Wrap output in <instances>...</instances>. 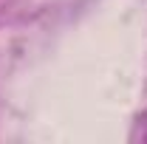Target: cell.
Masks as SVG:
<instances>
[{
	"label": "cell",
	"instance_id": "1",
	"mask_svg": "<svg viewBox=\"0 0 147 144\" xmlns=\"http://www.w3.org/2000/svg\"><path fill=\"white\" fill-rule=\"evenodd\" d=\"M130 141H147V110L136 116V122H133V133H130Z\"/></svg>",
	"mask_w": 147,
	"mask_h": 144
}]
</instances>
